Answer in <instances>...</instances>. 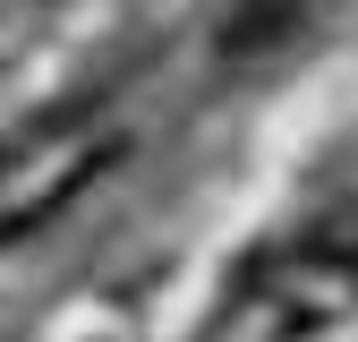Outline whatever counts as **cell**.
<instances>
[{
  "mask_svg": "<svg viewBox=\"0 0 358 342\" xmlns=\"http://www.w3.org/2000/svg\"><path fill=\"white\" fill-rule=\"evenodd\" d=\"M350 299H358V197L324 205L307 231H290L273 256H264V274H256V299H248V308H264V325L290 342V334L333 325Z\"/></svg>",
  "mask_w": 358,
  "mask_h": 342,
  "instance_id": "obj_1",
  "label": "cell"
},
{
  "mask_svg": "<svg viewBox=\"0 0 358 342\" xmlns=\"http://www.w3.org/2000/svg\"><path fill=\"white\" fill-rule=\"evenodd\" d=\"M103 154H111V137H103L94 111H60V120H43L34 137L0 163V248L26 240L34 223H52V214H60L85 180H94Z\"/></svg>",
  "mask_w": 358,
  "mask_h": 342,
  "instance_id": "obj_2",
  "label": "cell"
},
{
  "mask_svg": "<svg viewBox=\"0 0 358 342\" xmlns=\"http://www.w3.org/2000/svg\"><path fill=\"white\" fill-rule=\"evenodd\" d=\"M299 9H307V0H239L231 43H239V52H256V43H282V34L299 26Z\"/></svg>",
  "mask_w": 358,
  "mask_h": 342,
  "instance_id": "obj_3",
  "label": "cell"
}]
</instances>
